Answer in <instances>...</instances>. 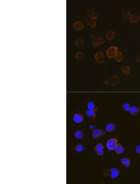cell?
<instances>
[{
    "label": "cell",
    "mask_w": 140,
    "mask_h": 184,
    "mask_svg": "<svg viewBox=\"0 0 140 184\" xmlns=\"http://www.w3.org/2000/svg\"><path fill=\"white\" fill-rule=\"evenodd\" d=\"M91 38L92 39V45L94 47H98L105 43V39L103 38L95 36L93 34L91 35Z\"/></svg>",
    "instance_id": "cell-1"
},
{
    "label": "cell",
    "mask_w": 140,
    "mask_h": 184,
    "mask_svg": "<svg viewBox=\"0 0 140 184\" xmlns=\"http://www.w3.org/2000/svg\"><path fill=\"white\" fill-rule=\"evenodd\" d=\"M118 48L116 46L110 47L107 49L106 51L107 56L110 58H113L116 57L118 52Z\"/></svg>",
    "instance_id": "cell-2"
},
{
    "label": "cell",
    "mask_w": 140,
    "mask_h": 184,
    "mask_svg": "<svg viewBox=\"0 0 140 184\" xmlns=\"http://www.w3.org/2000/svg\"><path fill=\"white\" fill-rule=\"evenodd\" d=\"M118 143V140L116 138H113L109 139L106 143V147L108 150L111 151L115 150Z\"/></svg>",
    "instance_id": "cell-3"
},
{
    "label": "cell",
    "mask_w": 140,
    "mask_h": 184,
    "mask_svg": "<svg viewBox=\"0 0 140 184\" xmlns=\"http://www.w3.org/2000/svg\"><path fill=\"white\" fill-rule=\"evenodd\" d=\"M105 132L102 130L98 129H94L93 131L92 137L94 139H97L104 135Z\"/></svg>",
    "instance_id": "cell-4"
},
{
    "label": "cell",
    "mask_w": 140,
    "mask_h": 184,
    "mask_svg": "<svg viewBox=\"0 0 140 184\" xmlns=\"http://www.w3.org/2000/svg\"><path fill=\"white\" fill-rule=\"evenodd\" d=\"M95 58L96 61L99 63H102L104 62V55L101 51H99L95 54Z\"/></svg>",
    "instance_id": "cell-5"
},
{
    "label": "cell",
    "mask_w": 140,
    "mask_h": 184,
    "mask_svg": "<svg viewBox=\"0 0 140 184\" xmlns=\"http://www.w3.org/2000/svg\"><path fill=\"white\" fill-rule=\"evenodd\" d=\"M85 23L91 27L94 28L96 27V19L88 17L85 18Z\"/></svg>",
    "instance_id": "cell-6"
},
{
    "label": "cell",
    "mask_w": 140,
    "mask_h": 184,
    "mask_svg": "<svg viewBox=\"0 0 140 184\" xmlns=\"http://www.w3.org/2000/svg\"><path fill=\"white\" fill-rule=\"evenodd\" d=\"M73 27L75 30L80 31L84 29V25L82 22L80 21H77L74 23Z\"/></svg>",
    "instance_id": "cell-7"
},
{
    "label": "cell",
    "mask_w": 140,
    "mask_h": 184,
    "mask_svg": "<svg viewBox=\"0 0 140 184\" xmlns=\"http://www.w3.org/2000/svg\"><path fill=\"white\" fill-rule=\"evenodd\" d=\"M84 118L83 116L80 113H76L74 115L73 120L75 123H80L83 121Z\"/></svg>",
    "instance_id": "cell-8"
},
{
    "label": "cell",
    "mask_w": 140,
    "mask_h": 184,
    "mask_svg": "<svg viewBox=\"0 0 140 184\" xmlns=\"http://www.w3.org/2000/svg\"><path fill=\"white\" fill-rule=\"evenodd\" d=\"M110 177L111 178L114 179L117 178L120 175V171L118 169L116 168H113L111 170Z\"/></svg>",
    "instance_id": "cell-9"
},
{
    "label": "cell",
    "mask_w": 140,
    "mask_h": 184,
    "mask_svg": "<svg viewBox=\"0 0 140 184\" xmlns=\"http://www.w3.org/2000/svg\"><path fill=\"white\" fill-rule=\"evenodd\" d=\"M139 19V16L135 14H133L131 15L129 18L130 22L131 23H134V24L138 23Z\"/></svg>",
    "instance_id": "cell-10"
},
{
    "label": "cell",
    "mask_w": 140,
    "mask_h": 184,
    "mask_svg": "<svg viewBox=\"0 0 140 184\" xmlns=\"http://www.w3.org/2000/svg\"><path fill=\"white\" fill-rule=\"evenodd\" d=\"M105 129L107 132H112L116 129V126L113 123H108L105 127Z\"/></svg>",
    "instance_id": "cell-11"
},
{
    "label": "cell",
    "mask_w": 140,
    "mask_h": 184,
    "mask_svg": "<svg viewBox=\"0 0 140 184\" xmlns=\"http://www.w3.org/2000/svg\"><path fill=\"white\" fill-rule=\"evenodd\" d=\"M140 109L136 106H132L131 107L130 110V113L131 115L135 116L137 115L139 112Z\"/></svg>",
    "instance_id": "cell-12"
},
{
    "label": "cell",
    "mask_w": 140,
    "mask_h": 184,
    "mask_svg": "<svg viewBox=\"0 0 140 184\" xmlns=\"http://www.w3.org/2000/svg\"><path fill=\"white\" fill-rule=\"evenodd\" d=\"M116 33L113 31H110L106 33V39L109 40H113L116 37Z\"/></svg>",
    "instance_id": "cell-13"
},
{
    "label": "cell",
    "mask_w": 140,
    "mask_h": 184,
    "mask_svg": "<svg viewBox=\"0 0 140 184\" xmlns=\"http://www.w3.org/2000/svg\"><path fill=\"white\" fill-rule=\"evenodd\" d=\"M121 163L126 167H129L131 165V160L127 158H122L121 159Z\"/></svg>",
    "instance_id": "cell-14"
},
{
    "label": "cell",
    "mask_w": 140,
    "mask_h": 184,
    "mask_svg": "<svg viewBox=\"0 0 140 184\" xmlns=\"http://www.w3.org/2000/svg\"><path fill=\"white\" fill-rule=\"evenodd\" d=\"M86 115L92 119H94L96 117V113L95 110L88 109L86 112Z\"/></svg>",
    "instance_id": "cell-15"
},
{
    "label": "cell",
    "mask_w": 140,
    "mask_h": 184,
    "mask_svg": "<svg viewBox=\"0 0 140 184\" xmlns=\"http://www.w3.org/2000/svg\"><path fill=\"white\" fill-rule=\"evenodd\" d=\"M125 149L124 147L121 144H118L116 145L115 151L117 154H122L124 151Z\"/></svg>",
    "instance_id": "cell-16"
},
{
    "label": "cell",
    "mask_w": 140,
    "mask_h": 184,
    "mask_svg": "<svg viewBox=\"0 0 140 184\" xmlns=\"http://www.w3.org/2000/svg\"><path fill=\"white\" fill-rule=\"evenodd\" d=\"M115 58L116 61L118 62H120L123 61L124 59V57L121 52L118 51Z\"/></svg>",
    "instance_id": "cell-17"
},
{
    "label": "cell",
    "mask_w": 140,
    "mask_h": 184,
    "mask_svg": "<svg viewBox=\"0 0 140 184\" xmlns=\"http://www.w3.org/2000/svg\"><path fill=\"white\" fill-rule=\"evenodd\" d=\"M75 45L79 47L82 48L84 46V42L83 40L81 38H78L75 41Z\"/></svg>",
    "instance_id": "cell-18"
},
{
    "label": "cell",
    "mask_w": 140,
    "mask_h": 184,
    "mask_svg": "<svg viewBox=\"0 0 140 184\" xmlns=\"http://www.w3.org/2000/svg\"><path fill=\"white\" fill-rule=\"evenodd\" d=\"M87 15L89 18H93L96 20L98 18L97 15L92 10H90L88 11Z\"/></svg>",
    "instance_id": "cell-19"
},
{
    "label": "cell",
    "mask_w": 140,
    "mask_h": 184,
    "mask_svg": "<svg viewBox=\"0 0 140 184\" xmlns=\"http://www.w3.org/2000/svg\"><path fill=\"white\" fill-rule=\"evenodd\" d=\"M121 70L126 75H129L131 72V69L130 68L126 65L122 66L121 68Z\"/></svg>",
    "instance_id": "cell-20"
},
{
    "label": "cell",
    "mask_w": 140,
    "mask_h": 184,
    "mask_svg": "<svg viewBox=\"0 0 140 184\" xmlns=\"http://www.w3.org/2000/svg\"><path fill=\"white\" fill-rule=\"evenodd\" d=\"M75 138L77 139H81L83 136V133L82 131L79 130L75 132Z\"/></svg>",
    "instance_id": "cell-21"
},
{
    "label": "cell",
    "mask_w": 140,
    "mask_h": 184,
    "mask_svg": "<svg viewBox=\"0 0 140 184\" xmlns=\"http://www.w3.org/2000/svg\"><path fill=\"white\" fill-rule=\"evenodd\" d=\"M122 16L124 19H129L131 14L129 12L124 11L122 12Z\"/></svg>",
    "instance_id": "cell-22"
},
{
    "label": "cell",
    "mask_w": 140,
    "mask_h": 184,
    "mask_svg": "<svg viewBox=\"0 0 140 184\" xmlns=\"http://www.w3.org/2000/svg\"><path fill=\"white\" fill-rule=\"evenodd\" d=\"M75 58L78 60H81L84 58V55L83 53L80 52H78L75 55Z\"/></svg>",
    "instance_id": "cell-23"
},
{
    "label": "cell",
    "mask_w": 140,
    "mask_h": 184,
    "mask_svg": "<svg viewBox=\"0 0 140 184\" xmlns=\"http://www.w3.org/2000/svg\"><path fill=\"white\" fill-rule=\"evenodd\" d=\"M87 107L88 109L90 110H95V108L94 103L93 102H90L88 103Z\"/></svg>",
    "instance_id": "cell-24"
},
{
    "label": "cell",
    "mask_w": 140,
    "mask_h": 184,
    "mask_svg": "<svg viewBox=\"0 0 140 184\" xmlns=\"http://www.w3.org/2000/svg\"><path fill=\"white\" fill-rule=\"evenodd\" d=\"M84 147L81 144H78L76 146L75 149L78 152H81L83 151Z\"/></svg>",
    "instance_id": "cell-25"
},
{
    "label": "cell",
    "mask_w": 140,
    "mask_h": 184,
    "mask_svg": "<svg viewBox=\"0 0 140 184\" xmlns=\"http://www.w3.org/2000/svg\"><path fill=\"white\" fill-rule=\"evenodd\" d=\"M123 108L124 110L126 111H130V105L128 103H125L123 105Z\"/></svg>",
    "instance_id": "cell-26"
},
{
    "label": "cell",
    "mask_w": 140,
    "mask_h": 184,
    "mask_svg": "<svg viewBox=\"0 0 140 184\" xmlns=\"http://www.w3.org/2000/svg\"><path fill=\"white\" fill-rule=\"evenodd\" d=\"M104 149V146L101 143H99L96 144V147L95 148V150L96 151H97L102 150Z\"/></svg>",
    "instance_id": "cell-27"
},
{
    "label": "cell",
    "mask_w": 140,
    "mask_h": 184,
    "mask_svg": "<svg viewBox=\"0 0 140 184\" xmlns=\"http://www.w3.org/2000/svg\"><path fill=\"white\" fill-rule=\"evenodd\" d=\"M96 154L99 156H101L103 155L104 153V149L99 150L96 151Z\"/></svg>",
    "instance_id": "cell-28"
},
{
    "label": "cell",
    "mask_w": 140,
    "mask_h": 184,
    "mask_svg": "<svg viewBox=\"0 0 140 184\" xmlns=\"http://www.w3.org/2000/svg\"><path fill=\"white\" fill-rule=\"evenodd\" d=\"M136 153L138 154H140V145H138L136 146Z\"/></svg>",
    "instance_id": "cell-29"
},
{
    "label": "cell",
    "mask_w": 140,
    "mask_h": 184,
    "mask_svg": "<svg viewBox=\"0 0 140 184\" xmlns=\"http://www.w3.org/2000/svg\"><path fill=\"white\" fill-rule=\"evenodd\" d=\"M136 60L138 62H140V53H138L136 55Z\"/></svg>",
    "instance_id": "cell-30"
}]
</instances>
